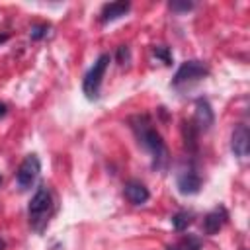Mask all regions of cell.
<instances>
[{"mask_svg":"<svg viewBox=\"0 0 250 250\" xmlns=\"http://www.w3.org/2000/svg\"><path fill=\"white\" fill-rule=\"evenodd\" d=\"M131 127H133V131H135L139 143L150 152V156H152V160H154V166H156V168H162V166L166 164V160H168V150H166V145H164L160 133L152 129L148 117H146V115H137V117H133V119H131Z\"/></svg>","mask_w":250,"mask_h":250,"instance_id":"6da1fadb","label":"cell"},{"mask_svg":"<svg viewBox=\"0 0 250 250\" xmlns=\"http://www.w3.org/2000/svg\"><path fill=\"white\" fill-rule=\"evenodd\" d=\"M53 213V195L47 186H39L29 201V223L35 230H43Z\"/></svg>","mask_w":250,"mask_h":250,"instance_id":"7a4b0ae2","label":"cell"},{"mask_svg":"<svg viewBox=\"0 0 250 250\" xmlns=\"http://www.w3.org/2000/svg\"><path fill=\"white\" fill-rule=\"evenodd\" d=\"M109 64V55H100L98 61L94 62V66L88 70V74L84 76V84H82V90L84 94L90 98V100H96L98 94H100V84H102V78L105 74V68Z\"/></svg>","mask_w":250,"mask_h":250,"instance_id":"3957f363","label":"cell"},{"mask_svg":"<svg viewBox=\"0 0 250 250\" xmlns=\"http://www.w3.org/2000/svg\"><path fill=\"white\" fill-rule=\"evenodd\" d=\"M207 72H209V68H207L205 62H201V61H186L176 70L172 84L174 86H182V84H188V82H193V80H199V78L207 76Z\"/></svg>","mask_w":250,"mask_h":250,"instance_id":"277c9868","label":"cell"},{"mask_svg":"<svg viewBox=\"0 0 250 250\" xmlns=\"http://www.w3.org/2000/svg\"><path fill=\"white\" fill-rule=\"evenodd\" d=\"M39 170H41V164H39V158L35 154H29L23 158V162L20 164L18 168V174H16V182L21 189H27L39 176Z\"/></svg>","mask_w":250,"mask_h":250,"instance_id":"5b68a950","label":"cell"},{"mask_svg":"<svg viewBox=\"0 0 250 250\" xmlns=\"http://www.w3.org/2000/svg\"><path fill=\"white\" fill-rule=\"evenodd\" d=\"M230 148L236 156H246L248 148H250V133L246 129V125H238L232 131V139H230Z\"/></svg>","mask_w":250,"mask_h":250,"instance_id":"8992f818","label":"cell"},{"mask_svg":"<svg viewBox=\"0 0 250 250\" xmlns=\"http://www.w3.org/2000/svg\"><path fill=\"white\" fill-rule=\"evenodd\" d=\"M178 188L182 193H197L201 188V176L191 168L182 170V174L178 176Z\"/></svg>","mask_w":250,"mask_h":250,"instance_id":"52a82bcc","label":"cell"},{"mask_svg":"<svg viewBox=\"0 0 250 250\" xmlns=\"http://www.w3.org/2000/svg\"><path fill=\"white\" fill-rule=\"evenodd\" d=\"M227 211H225V207H219V209H213L211 213H207L205 215V219H203V229H205V232L207 234H215V232H219L221 229H223V225L227 223Z\"/></svg>","mask_w":250,"mask_h":250,"instance_id":"ba28073f","label":"cell"},{"mask_svg":"<svg viewBox=\"0 0 250 250\" xmlns=\"http://www.w3.org/2000/svg\"><path fill=\"white\" fill-rule=\"evenodd\" d=\"M127 10H129V2H109V4H105V6L102 8L100 20H102V21H113V20L125 16Z\"/></svg>","mask_w":250,"mask_h":250,"instance_id":"9c48e42d","label":"cell"},{"mask_svg":"<svg viewBox=\"0 0 250 250\" xmlns=\"http://www.w3.org/2000/svg\"><path fill=\"white\" fill-rule=\"evenodd\" d=\"M125 195L131 203L135 205H143L148 199V189L141 184V182H127L125 184Z\"/></svg>","mask_w":250,"mask_h":250,"instance_id":"30bf717a","label":"cell"},{"mask_svg":"<svg viewBox=\"0 0 250 250\" xmlns=\"http://www.w3.org/2000/svg\"><path fill=\"white\" fill-rule=\"evenodd\" d=\"M195 123L199 125V129H207L213 123V111L205 100H197L195 104Z\"/></svg>","mask_w":250,"mask_h":250,"instance_id":"8fae6325","label":"cell"},{"mask_svg":"<svg viewBox=\"0 0 250 250\" xmlns=\"http://www.w3.org/2000/svg\"><path fill=\"white\" fill-rule=\"evenodd\" d=\"M168 250H201V240L197 236H193V234H188L180 242L168 246Z\"/></svg>","mask_w":250,"mask_h":250,"instance_id":"7c38bea8","label":"cell"},{"mask_svg":"<svg viewBox=\"0 0 250 250\" xmlns=\"http://www.w3.org/2000/svg\"><path fill=\"white\" fill-rule=\"evenodd\" d=\"M189 223H191V213H188V211H178L172 217V225H174L176 230H184Z\"/></svg>","mask_w":250,"mask_h":250,"instance_id":"4fadbf2b","label":"cell"},{"mask_svg":"<svg viewBox=\"0 0 250 250\" xmlns=\"http://www.w3.org/2000/svg\"><path fill=\"white\" fill-rule=\"evenodd\" d=\"M154 55H156L158 59H162L164 64H170V61H172V57H170V53H168L166 47H154Z\"/></svg>","mask_w":250,"mask_h":250,"instance_id":"5bb4252c","label":"cell"},{"mask_svg":"<svg viewBox=\"0 0 250 250\" xmlns=\"http://www.w3.org/2000/svg\"><path fill=\"white\" fill-rule=\"evenodd\" d=\"M47 31H49L47 25H35V27H31V39H41L47 35Z\"/></svg>","mask_w":250,"mask_h":250,"instance_id":"9a60e30c","label":"cell"},{"mask_svg":"<svg viewBox=\"0 0 250 250\" xmlns=\"http://www.w3.org/2000/svg\"><path fill=\"white\" fill-rule=\"evenodd\" d=\"M170 8L176 12H188L193 8V4L191 2H170Z\"/></svg>","mask_w":250,"mask_h":250,"instance_id":"2e32d148","label":"cell"},{"mask_svg":"<svg viewBox=\"0 0 250 250\" xmlns=\"http://www.w3.org/2000/svg\"><path fill=\"white\" fill-rule=\"evenodd\" d=\"M117 57H119V62H123V59H127V57H129V49H127L125 45H121V47H119V51H117Z\"/></svg>","mask_w":250,"mask_h":250,"instance_id":"e0dca14e","label":"cell"},{"mask_svg":"<svg viewBox=\"0 0 250 250\" xmlns=\"http://www.w3.org/2000/svg\"><path fill=\"white\" fill-rule=\"evenodd\" d=\"M4 113H6V105H4V104H0V117H2Z\"/></svg>","mask_w":250,"mask_h":250,"instance_id":"ac0fdd59","label":"cell"},{"mask_svg":"<svg viewBox=\"0 0 250 250\" xmlns=\"http://www.w3.org/2000/svg\"><path fill=\"white\" fill-rule=\"evenodd\" d=\"M6 39H8V35H0V43H4Z\"/></svg>","mask_w":250,"mask_h":250,"instance_id":"d6986e66","label":"cell"},{"mask_svg":"<svg viewBox=\"0 0 250 250\" xmlns=\"http://www.w3.org/2000/svg\"><path fill=\"white\" fill-rule=\"evenodd\" d=\"M2 248H4V242H2V240H0V250H2Z\"/></svg>","mask_w":250,"mask_h":250,"instance_id":"ffe728a7","label":"cell"}]
</instances>
